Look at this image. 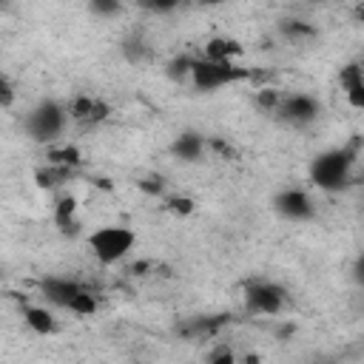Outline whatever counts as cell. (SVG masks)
<instances>
[{
    "instance_id": "1",
    "label": "cell",
    "mask_w": 364,
    "mask_h": 364,
    "mask_svg": "<svg viewBox=\"0 0 364 364\" xmlns=\"http://www.w3.org/2000/svg\"><path fill=\"white\" fill-rule=\"evenodd\" d=\"M355 156H358V142H347V145L321 151L310 162V182L318 191H341L350 182Z\"/></svg>"
},
{
    "instance_id": "2",
    "label": "cell",
    "mask_w": 364,
    "mask_h": 364,
    "mask_svg": "<svg viewBox=\"0 0 364 364\" xmlns=\"http://www.w3.org/2000/svg\"><path fill=\"white\" fill-rule=\"evenodd\" d=\"M68 122H71L68 105H60V102H54V100L37 102V105L26 114V119H23L26 134H28L34 142H46V145H54V142L63 136V131H65Z\"/></svg>"
},
{
    "instance_id": "3",
    "label": "cell",
    "mask_w": 364,
    "mask_h": 364,
    "mask_svg": "<svg viewBox=\"0 0 364 364\" xmlns=\"http://www.w3.org/2000/svg\"><path fill=\"white\" fill-rule=\"evenodd\" d=\"M136 245V233L125 225H102L88 233V247L100 264H117L122 262Z\"/></svg>"
},
{
    "instance_id": "4",
    "label": "cell",
    "mask_w": 364,
    "mask_h": 364,
    "mask_svg": "<svg viewBox=\"0 0 364 364\" xmlns=\"http://www.w3.org/2000/svg\"><path fill=\"white\" fill-rule=\"evenodd\" d=\"M253 71L242 68L236 63H225V60H208V57H196L193 60V71H191V85L196 91H216L242 80H250Z\"/></svg>"
},
{
    "instance_id": "5",
    "label": "cell",
    "mask_w": 364,
    "mask_h": 364,
    "mask_svg": "<svg viewBox=\"0 0 364 364\" xmlns=\"http://www.w3.org/2000/svg\"><path fill=\"white\" fill-rule=\"evenodd\" d=\"M284 304H287V293L276 282L253 279L245 284V307L253 316H279Z\"/></svg>"
},
{
    "instance_id": "6",
    "label": "cell",
    "mask_w": 364,
    "mask_h": 364,
    "mask_svg": "<svg viewBox=\"0 0 364 364\" xmlns=\"http://www.w3.org/2000/svg\"><path fill=\"white\" fill-rule=\"evenodd\" d=\"M273 208H276L279 216H284L290 222H304V219H313V213H316V205H313L310 193L301 191V188H284V191H279L273 196Z\"/></svg>"
},
{
    "instance_id": "7",
    "label": "cell",
    "mask_w": 364,
    "mask_h": 364,
    "mask_svg": "<svg viewBox=\"0 0 364 364\" xmlns=\"http://www.w3.org/2000/svg\"><path fill=\"white\" fill-rule=\"evenodd\" d=\"M276 117L282 122H287V125L301 128V125H310L318 117V102L310 94H284Z\"/></svg>"
},
{
    "instance_id": "8",
    "label": "cell",
    "mask_w": 364,
    "mask_h": 364,
    "mask_svg": "<svg viewBox=\"0 0 364 364\" xmlns=\"http://www.w3.org/2000/svg\"><path fill=\"white\" fill-rule=\"evenodd\" d=\"M108 114H111V108L100 97L80 94L68 102V117H71V122H80V125H97V122L108 119Z\"/></svg>"
},
{
    "instance_id": "9",
    "label": "cell",
    "mask_w": 364,
    "mask_h": 364,
    "mask_svg": "<svg viewBox=\"0 0 364 364\" xmlns=\"http://www.w3.org/2000/svg\"><path fill=\"white\" fill-rule=\"evenodd\" d=\"M80 287H82L80 282L65 279V276H46V279L40 282L43 299H46L48 304H54V307H68V301L74 299V293H77Z\"/></svg>"
},
{
    "instance_id": "10",
    "label": "cell",
    "mask_w": 364,
    "mask_h": 364,
    "mask_svg": "<svg viewBox=\"0 0 364 364\" xmlns=\"http://www.w3.org/2000/svg\"><path fill=\"white\" fill-rule=\"evenodd\" d=\"M338 82L347 94V102L355 111H364V65L361 63H347L338 68Z\"/></svg>"
},
{
    "instance_id": "11",
    "label": "cell",
    "mask_w": 364,
    "mask_h": 364,
    "mask_svg": "<svg viewBox=\"0 0 364 364\" xmlns=\"http://www.w3.org/2000/svg\"><path fill=\"white\" fill-rule=\"evenodd\" d=\"M205 151H208V139H205L202 134H193V131H182V134L171 142V154H173L179 162H199Z\"/></svg>"
},
{
    "instance_id": "12",
    "label": "cell",
    "mask_w": 364,
    "mask_h": 364,
    "mask_svg": "<svg viewBox=\"0 0 364 364\" xmlns=\"http://www.w3.org/2000/svg\"><path fill=\"white\" fill-rule=\"evenodd\" d=\"M23 321L37 336H51L57 330V318H54V313L46 304H26L23 307Z\"/></svg>"
},
{
    "instance_id": "13",
    "label": "cell",
    "mask_w": 364,
    "mask_h": 364,
    "mask_svg": "<svg viewBox=\"0 0 364 364\" xmlns=\"http://www.w3.org/2000/svg\"><path fill=\"white\" fill-rule=\"evenodd\" d=\"M202 57L208 60H225V63H236V57H242V43L233 37H210L202 48Z\"/></svg>"
},
{
    "instance_id": "14",
    "label": "cell",
    "mask_w": 364,
    "mask_h": 364,
    "mask_svg": "<svg viewBox=\"0 0 364 364\" xmlns=\"http://www.w3.org/2000/svg\"><path fill=\"white\" fill-rule=\"evenodd\" d=\"M71 176H74V168L57 165V162H46V168H37L34 171V182L40 188H46V191H60Z\"/></svg>"
},
{
    "instance_id": "15",
    "label": "cell",
    "mask_w": 364,
    "mask_h": 364,
    "mask_svg": "<svg viewBox=\"0 0 364 364\" xmlns=\"http://www.w3.org/2000/svg\"><path fill=\"white\" fill-rule=\"evenodd\" d=\"M54 222L63 233H74L77 228V196L71 193H60L54 202Z\"/></svg>"
},
{
    "instance_id": "16",
    "label": "cell",
    "mask_w": 364,
    "mask_h": 364,
    "mask_svg": "<svg viewBox=\"0 0 364 364\" xmlns=\"http://www.w3.org/2000/svg\"><path fill=\"white\" fill-rule=\"evenodd\" d=\"M46 156H48V162H57V165H68V168H77V165L82 162V156H80V148H77V145H68V142H54V145H48Z\"/></svg>"
},
{
    "instance_id": "17",
    "label": "cell",
    "mask_w": 364,
    "mask_h": 364,
    "mask_svg": "<svg viewBox=\"0 0 364 364\" xmlns=\"http://www.w3.org/2000/svg\"><path fill=\"white\" fill-rule=\"evenodd\" d=\"M97 307H100V301H97V293H91L88 287H80L77 293H74V299L68 301V313H74V316H94L97 313Z\"/></svg>"
},
{
    "instance_id": "18",
    "label": "cell",
    "mask_w": 364,
    "mask_h": 364,
    "mask_svg": "<svg viewBox=\"0 0 364 364\" xmlns=\"http://www.w3.org/2000/svg\"><path fill=\"white\" fill-rule=\"evenodd\" d=\"M193 60H196V57H188V54H176V57H173V60L165 65V74H168L173 82H191Z\"/></svg>"
},
{
    "instance_id": "19",
    "label": "cell",
    "mask_w": 364,
    "mask_h": 364,
    "mask_svg": "<svg viewBox=\"0 0 364 364\" xmlns=\"http://www.w3.org/2000/svg\"><path fill=\"white\" fill-rule=\"evenodd\" d=\"M282 91H276V88H270V85H264V88H259L256 91V97H253V102H256V108L259 111H264V114H276L279 111V105H282Z\"/></svg>"
},
{
    "instance_id": "20",
    "label": "cell",
    "mask_w": 364,
    "mask_h": 364,
    "mask_svg": "<svg viewBox=\"0 0 364 364\" xmlns=\"http://www.w3.org/2000/svg\"><path fill=\"white\" fill-rule=\"evenodd\" d=\"M282 34L290 37V40H310V37H316V28L310 23H304V20H284L282 23Z\"/></svg>"
},
{
    "instance_id": "21",
    "label": "cell",
    "mask_w": 364,
    "mask_h": 364,
    "mask_svg": "<svg viewBox=\"0 0 364 364\" xmlns=\"http://www.w3.org/2000/svg\"><path fill=\"white\" fill-rule=\"evenodd\" d=\"M165 208H168L171 213H176V216H191V213L196 210V202H193L191 196L171 193V196H165Z\"/></svg>"
},
{
    "instance_id": "22",
    "label": "cell",
    "mask_w": 364,
    "mask_h": 364,
    "mask_svg": "<svg viewBox=\"0 0 364 364\" xmlns=\"http://www.w3.org/2000/svg\"><path fill=\"white\" fill-rule=\"evenodd\" d=\"M122 54H125V60L128 63H142V60H148V46L139 40V37H128L125 43H122Z\"/></svg>"
},
{
    "instance_id": "23",
    "label": "cell",
    "mask_w": 364,
    "mask_h": 364,
    "mask_svg": "<svg viewBox=\"0 0 364 364\" xmlns=\"http://www.w3.org/2000/svg\"><path fill=\"white\" fill-rule=\"evenodd\" d=\"M88 6H91V11L100 14V17H114V14H119V9H122L119 0H88Z\"/></svg>"
},
{
    "instance_id": "24",
    "label": "cell",
    "mask_w": 364,
    "mask_h": 364,
    "mask_svg": "<svg viewBox=\"0 0 364 364\" xmlns=\"http://www.w3.org/2000/svg\"><path fill=\"white\" fill-rule=\"evenodd\" d=\"M179 3L182 0H139V6L145 11H154V14H168V11L179 9Z\"/></svg>"
},
{
    "instance_id": "25",
    "label": "cell",
    "mask_w": 364,
    "mask_h": 364,
    "mask_svg": "<svg viewBox=\"0 0 364 364\" xmlns=\"http://www.w3.org/2000/svg\"><path fill=\"white\" fill-rule=\"evenodd\" d=\"M208 151L219 154L222 159H236V151H233V145H230V142H225L222 136H208Z\"/></svg>"
},
{
    "instance_id": "26",
    "label": "cell",
    "mask_w": 364,
    "mask_h": 364,
    "mask_svg": "<svg viewBox=\"0 0 364 364\" xmlns=\"http://www.w3.org/2000/svg\"><path fill=\"white\" fill-rule=\"evenodd\" d=\"M139 191H145L151 196H162L165 193V179L162 176H148V179L139 182Z\"/></svg>"
},
{
    "instance_id": "27",
    "label": "cell",
    "mask_w": 364,
    "mask_h": 364,
    "mask_svg": "<svg viewBox=\"0 0 364 364\" xmlns=\"http://www.w3.org/2000/svg\"><path fill=\"white\" fill-rule=\"evenodd\" d=\"M11 100H14L11 80H9V77H3V80H0V105H3V108H11Z\"/></svg>"
},
{
    "instance_id": "28",
    "label": "cell",
    "mask_w": 364,
    "mask_h": 364,
    "mask_svg": "<svg viewBox=\"0 0 364 364\" xmlns=\"http://www.w3.org/2000/svg\"><path fill=\"white\" fill-rule=\"evenodd\" d=\"M350 273H353V282L364 287V253H358V256H355V262H353Z\"/></svg>"
},
{
    "instance_id": "29",
    "label": "cell",
    "mask_w": 364,
    "mask_h": 364,
    "mask_svg": "<svg viewBox=\"0 0 364 364\" xmlns=\"http://www.w3.org/2000/svg\"><path fill=\"white\" fill-rule=\"evenodd\" d=\"M208 361H233V350L230 347H219V350H213L210 355H208Z\"/></svg>"
},
{
    "instance_id": "30",
    "label": "cell",
    "mask_w": 364,
    "mask_h": 364,
    "mask_svg": "<svg viewBox=\"0 0 364 364\" xmlns=\"http://www.w3.org/2000/svg\"><path fill=\"white\" fill-rule=\"evenodd\" d=\"M196 3H202V6H219V3H228V0H196Z\"/></svg>"
},
{
    "instance_id": "31",
    "label": "cell",
    "mask_w": 364,
    "mask_h": 364,
    "mask_svg": "<svg viewBox=\"0 0 364 364\" xmlns=\"http://www.w3.org/2000/svg\"><path fill=\"white\" fill-rule=\"evenodd\" d=\"M358 20H361V23H364V3H361V6H358Z\"/></svg>"
}]
</instances>
